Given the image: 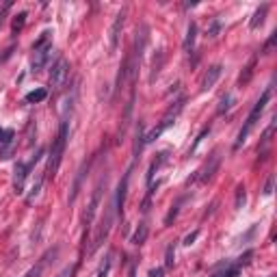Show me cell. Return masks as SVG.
<instances>
[{"instance_id": "cell-1", "label": "cell", "mask_w": 277, "mask_h": 277, "mask_svg": "<svg viewBox=\"0 0 277 277\" xmlns=\"http://www.w3.org/2000/svg\"><path fill=\"white\" fill-rule=\"evenodd\" d=\"M50 52H52V37H50V33L46 30V33H42V37L33 44V57H30V71H33V74H39V71L44 69Z\"/></svg>"}, {"instance_id": "cell-2", "label": "cell", "mask_w": 277, "mask_h": 277, "mask_svg": "<svg viewBox=\"0 0 277 277\" xmlns=\"http://www.w3.org/2000/svg\"><path fill=\"white\" fill-rule=\"evenodd\" d=\"M269 98H271V89H266L264 94L260 96V100L255 102V106L251 108V113H249V117H247V121H245V126L241 128V132H238V139H236V150H238L245 141H247V137H249V132L253 130V126L258 124V119H260V115H262V110H264V106H266V102H269Z\"/></svg>"}, {"instance_id": "cell-3", "label": "cell", "mask_w": 277, "mask_h": 277, "mask_svg": "<svg viewBox=\"0 0 277 277\" xmlns=\"http://www.w3.org/2000/svg\"><path fill=\"white\" fill-rule=\"evenodd\" d=\"M67 121H61V130H59V137L52 143V150H50V158H48V176H54L61 167V158H63V152H65V143H67Z\"/></svg>"}, {"instance_id": "cell-4", "label": "cell", "mask_w": 277, "mask_h": 277, "mask_svg": "<svg viewBox=\"0 0 277 277\" xmlns=\"http://www.w3.org/2000/svg\"><path fill=\"white\" fill-rule=\"evenodd\" d=\"M182 108H184V98H180V100H176V102H173V104L169 106V110L165 113V115H162L160 124H158L156 128H154V130H152L150 135H147L145 139H143V141H145V143H152L154 139H158V137H160L162 132H165V130H167L171 124H176V119H178V115L182 113Z\"/></svg>"}, {"instance_id": "cell-5", "label": "cell", "mask_w": 277, "mask_h": 277, "mask_svg": "<svg viewBox=\"0 0 277 277\" xmlns=\"http://www.w3.org/2000/svg\"><path fill=\"white\" fill-rule=\"evenodd\" d=\"M42 154H44V152L39 150L28 162H15V171H13V191H15L17 195H22V193H24V182H26V178H28L30 169H33L37 162H39V158H42Z\"/></svg>"}, {"instance_id": "cell-6", "label": "cell", "mask_w": 277, "mask_h": 277, "mask_svg": "<svg viewBox=\"0 0 277 277\" xmlns=\"http://www.w3.org/2000/svg\"><path fill=\"white\" fill-rule=\"evenodd\" d=\"M69 78V63L67 59H59L57 63L50 69V87L52 89H61Z\"/></svg>"}, {"instance_id": "cell-7", "label": "cell", "mask_w": 277, "mask_h": 277, "mask_svg": "<svg viewBox=\"0 0 277 277\" xmlns=\"http://www.w3.org/2000/svg\"><path fill=\"white\" fill-rule=\"evenodd\" d=\"M102 187H104V178L98 180L96 189H94V195H91L89 208H87V212H85V225H89L91 221H94V217H96V210H98V206H100V197H102Z\"/></svg>"}, {"instance_id": "cell-8", "label": "cell", "mask_w": 277, "mask_h": 277, "mask_svg": "<svg viewBox=\"0 0 277 277\" xmlns=\"http://www.w3.org/2000/svg\"><path fill=\"white\" fill-rule=\"evenodd\" d=\"M124 22H126V9H121V11L115 15V22L110 26V54L117 50V44H119V35H121V28H124Z\"/></svg>"}, {"instance_id": "cell-9", "label": "cell", "mask_w": 277, "mask_h": 277, "mask_svg": "<svg viewBox=\"0 0 277 277\" xmlns=\"http://www.w3.org/2000/svg\"><path fill=\"white\" fill-rule=\"evenodd\" d=\"M110 208V206H108ZM106 208V214H104V219L100 221V228H98V234H96V241H94V247H91V251H96L102 243H104V238L108 236L110 232V225H113V212Z\"/></svg>"}, {"instance_id": "cell-10", "label": "cell", "mask_w": 277, "mask_h": 277, "mask_svg": "<svg viewBox=\"0 0 277 277\" xmlns=\"http://www.w3.org/2000/svg\"><path fill=\"white\" fill-rule=\"evenodd\" d=\"M219 162H221V156H219V152H214L212 156H210V162L199 171V182H201V184H204V182H208V180L214 176V171H217Z\"/></svg>"}, {"instance_id": "cell-11", "label": "cell", "mask_w": 277, "mask_h": 277, "mask_svg": "<svg viewBox=\"0 0 277 277\" xmlns=\"http://www.w3.org/2000/svg\"><path fill=\"white\" fill-rule=\"evenodd\" d=\"M221 65H212V67H208V71H206V76H204V83H201V91H208V89H212L214 87V83L219 80V76H221Z\"/></svg>"}, {"instance_id": "cell-12", "label": "cell", "mask_w": 277, "mask_h": 277, "mask_svg": "<svg viewBox=\"0 0 277 277\" xmlns=\"http://www.w3.org/2000/svg\"><path fill=\"white\" fill-rule=\"evenodd\" d=\"M128 180H130V173H126L124 180H121L119 189H117V199H115V208L121 212L124 210V204H126V191H128Z\"/></svg>"}, {"instance_id": "cell-13", "label": "cell", "mask_w": 277, "mask_h": 277, "mask_svg": "<svg viewBox=\"0 0 277 277\" xmlns=\"http://www.w3.org/2000/svg\"><path fill=\"white\" fill-rule=\"evenodd\" d=\"M195 37H197V24L191 22V24H189V30H187V39H184V50H187V52H193V48H195Z\"/></svg>"}, {"instance_id": "cell-14", "label": "cell", "mask_w": 277, "mask_h": 277, "mask_svg": "<svg viewBox=\"0 0 277 277\" xmlns=\"http://www.w3.org/2000/svg\"><path fill=\"white\" fill-rule=\"evenodd\" d=\"M162 162H167V152H160L156 158L152 160V165H150V171H147V182L152 184V180H154V173H156L158 169H160V165Z\"/></svg>"}, {"instance_id": "cell-15", "label": "cell", "mask_w": 277, "mask_h": 277, "mask_svg": "<svg viewBox=\"0 0 277 277\" xmlns=\"http://www.w3.org/2000/svg\"><path fill=\"white\" fill-rule=\"evenodd\" d=\"M266 11H269V5H262L258 11L253 13V17H251V22H249V28L253 30V28H258V26H262V22H264V15H266Z\"/></svg>"}, {"instance_id": "cell-16", "label": "cell", "mask_w": 277, "mask_h": 277, "mask_svg": "<svg viewBox=\"0 0 277 277\" xmlns=\"http://www.w3.org/2000/svg\"><path fill=\"white\" fill-rule=\"evenodd\" d=\"M46 96H48L46 89H35V91H30V94H26V102H30V104H35V102H44Z\"/></svg>"}, {"instance_id": "cell-17", "label": "cell", "mask_w": 277, "mask_h": 277, "mask_svg": "<svg viewBox=\"0 0 277 277\" xmlns=\"http://www.w3.org/2000/svg\"><path fill=\"white\" fill-rule=\"evenodd\" d=\"M50 255V253H48ZM48 255H44V258L42 260H39L37 262V266H33V269H30L24 277H39V275H42V271H44V266H46V260H48Z\"/></svg>"}, {"instance_id": "cell-18", "label": "cell", "mask_w": 277, "mask_h": 277, "mask_svg": "<svg viewBox=\"0 0 277 277\" xmlns=\"http://www.w3.org/2000/svg\"><path fill=\"white\" fill-rule=\"evenodd\" d=\"M145 236H147V225H145V223H141V225H139V230H137V234L132 236V243H135V245H141L143 241H145Z\"/></svg>"}, {"instance_id": "cell-19", "label": "cell", "mask_w": 277, "mask_h": 277, "mask_svg": "<svg viewBox=\"0 0 277 277\" xmlns=\"http://www.w3.org/2000/svg\"><path fill=\"white\" fill-rule=\"evenodd\" d=\"M230 106H232V96H230V94H225V96L221 98V104H219L217 113H219V115H223V113H225V110H228Z\"/></svg>"}, {"instance_id": "cell-20", "label": "cell", "mask_w": 277, "mask_h": 277, "mask_svg": "<svg viewBox=\"0 0 277 277\" xmlns=\"http://www.w3.org/2000/svg\"><path fill=\"white\" fill-rule=\"evenodd\" d=\"M24 22H26V13L15 15V20H13V33H20V30H22V26H24Z\"/></svg>"}, {"instance_id": "cell-21", "label": "cell", "mask_w": 277, "mask_h": 277, "mask_svg": "<svg viewBox=\"0 0 277 277\" xmlns=\"http://www.w3.org/2000/svg\"><path fill=\"white\" fill-rule=\"evenodd\" d=\"M214 277H238V269H236V266H230V269H225V271H219Z\"/></svg>"}, {"instance_id": "cell-22", "label": "cell", "mask_w": 277, "mask_h": 277, "mask_svg": "<svg viewBox=\"0 0 277 277\" xmlns=\"http://www.w3.org/2000/svg\"><path fill=\"white\" fill-rule=\"evenodd\" d=\"M253 65H255V59L247 65V71H245V76H241V85H245V83H247V80L251 78V74H253Z\"/></svg>"}, {"instance_id": "cell-23", "label": "cell", "mask_w": 277, "mask_h": 277, "mask_svg": "<svg viewBox=\"0 0 277 277\" xmlns=\"http://www.w3.org/2000/svg\"><path fill=\"white\" fill-rule=\"evenodd\" d=\"M243 204H245V189L238 187V193H236V208H243Z\"/></svg>"}, {"instance_id": "cell-24", "label": "cell", "mask_w": 277, "mask_h": 277, "mask_svg": "<svg viewBox=\"0 0 277 277\" xmlns=\"http://www.w3.org/2000/svg\"><path fill=\"white\" fill-rule=\"evenodd\" d=\"M173 258H176V251H173V245L167 247V260H165V266H173Z\"/></svg>"}, {"instance_id": "cell-25", "label": "cell", "mask_w": 277, "mask_h": 277, "mask_svg": "<svg viewBox=\"0 0 277 277\" xmlns=\"http://www.w3.org/2000/svg\"><path fill=\"white\" fill-rule=\"evenodd\" d=\"M197 234H199L197 230H195L193 234H189V236H187V238H184V245H193V241H195V238H197Z\"/></svg>"}, {"instance_id": "cell-26", "label": "cell", "mask_w": 277, "mask_h": 277, "mask_svg": "<svg viewBox=\"0 0 277 277\" xmlns=\"http://www.w3.org/2000/svg\"><path fill=\"white\" fill-rule=\"evenodd\" d=\"M217 33H219V22L214 20L212 26H210V37H217Z\"/></svg>"}, {"instance_id": "cell-27", "label": "cell", "mask_w": 277, "mask_h": 277, "mask_svg": "<svg viewBox=\"0 0 277 277\" xmlns=\"http://www.w3.org/2000/svg\"><path fill=\"white\" fill-rule=\"evenodd\" d=\"M108 266H110V262L106 260V262H104V266H102V271L98 273V277H106V275H108Z\"/></svg>"}, {"instance_id": "cell-28", "label": "cell", "mask_w": 277, "mask_h": 277, "mask_svg": "<svg viewBox=\"0 0 277 277\" xmlns=\"http://www.w3.org/2000/svg\"><path fill=\"white\" fill-rule=\"evenodd\" d=\"M162 273H165L162 269H152L150 271V277H162Z\"/></svg>"}, {"instance_id": "cell-29", "label": "cell", "mask_w": 277, "mask_h": 277, "mask_svg": "<svg viewBox=\"0 0 277 277\" xmlns=\"http://www.w3.org/2000/svg\"><path fill=\"white\" fill-rule=\"evenodd\" d=\"M271 189H273V178L269 180V184H266V189H264V193H266V195H269V193H271Z\"/></svg>"}, {"instance_id": "cell-30", "label": "cell", "mask_w": 277, "mask_h": 277, "mask_svg": "<svg viewBox=\"0 0 277 277\" xmlns=\"http://www.w3.org/2000/svg\"><path fill=\"white\" fill-rule=\"evenodd\" d=\"M7 9H9V5H5L3 9H0V24H3V15H5V11H7Z\"/></svg>"}, {"instance_id": "cell-31", "label": "cell", "mask_w": 277, "mask_h": 277, "mask_svg": "<svg viewBox=\"0 0 277 277\" xmlns=\"http://www.w3.org/2000/svg\"><path fill=\"white\" fill-rule=\"evenodd\" d=\"M0 135H3V128H0Z\"/></svg>"}]
</instances>
